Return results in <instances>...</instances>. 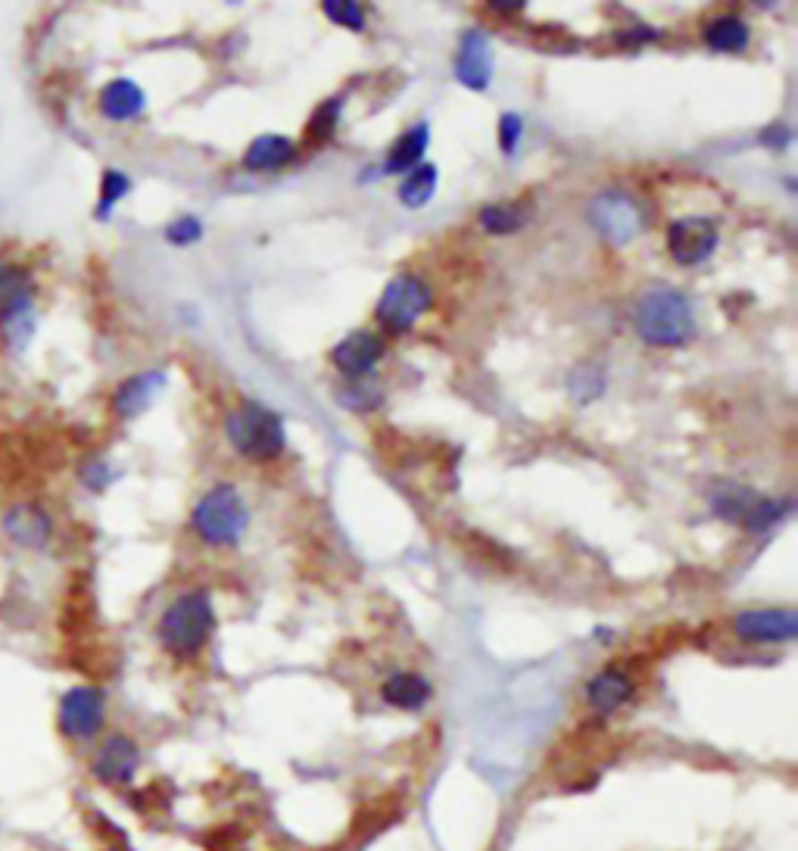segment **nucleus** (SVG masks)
Segmentation results:
<instances>
[{
	"instance_id": "obj_33",
	"label": "nucleus",
	"mask_w": 798,
	"mask_h": 851,
	"mask_svg": "<svg viewBox=\"0 0 798 851\" xmlns=\"http://www.w3.org/2000/svg\"><path fill=\"white\" fill-rule=\"evenodd\" d=\"M490 7L500 10V13H515V10L524 7V0H490Z\"/></svg>"
},
{
	"instance_id": "obj_25",
	"label": "nucleus",
	"mask_w": 798,
	"mask_h": 851,
	"mask_svg": "<svg viewBox=\"0 0 798 851\" xmlns=\"http://www.w3.org/2000/svg\"><path fill=\"white\" fill-rule=\"evenodd\" d=\"M322 10H325V17L331 22H337L344 29H353V32L365 29V10H362V3H356V0H325Z\"/></svg>"
},
{
	"instance_id": "obj_8",
	"label": "nucleus",
	"mask_w": 798,
	"mask_h": 851,
	"mask_svg": "<svg viewBox=\"0 0 798 851\" xmlns=\"http://www.w3.org/2000/svg\"><path fill=\"white\" fill-rule=\"evenodd\" d=\"M718 225L705 216H683L668 228V253L680 266H699L718 250Z\"/></svg>"
},
{
	"instance_id": "obj_13",
	"label": "nucleus",
	"mask_w": 798,
	"mask_h": 851,
	"mask_svg": "<svg viewBox=\"0 0 798 851\" xmlns=\"http://www.w3.org/2000/svg\"><path fill=\"white\" fill-rule=\"evenodd\" d=\"M455 79L471 91H486L493 81V48L484 32L471 29L462 34L459 57H455Z\"/></svg>"
},
{
	"instance_id": "obj_12",
	"label": "nucleus",
	"mask_w": 798,
	"mask_h": 851,
	"mask_svg": "<svg viewBox=\"0 0 798 851\" xmlns=\"http://www.w3.org/2000/svg\"><path fill=\"white\" fill-rule=\"evenodd\" d=\"M32 313V275L17 263H0V328H29Z\"/></svg>"
},
{
	"instance_id": "obj_24",
	"label": "nucleus",
	"mask_w": 798,
	"mask_h": 851,
	"mask_svg": "<svg viewBox=\"0 0 798 851\" xmlns=\"http://www.w3.org/2000/svg\"><path fill=\"white\" fill-rule=\"evenodd\" d=\"M524 219L528 212L521 209V204H493L481 209V225L490 235H515Z\"/></svg>"
},
{
	"instance_id": "obj_18",
	"label": "nucleus",
	"mask_w": 798,
	"mask_h": 851,
	"mask_svg": "<svg viewBox=\"0 0 798 851\" xmlns=\"http://www.w3.org/2000/svg\"><path fill=\"white\" fill-rule=\"evenodd\" d=\"M758 503H761V496H758L755 489L736 484V481H720L718 487H715V493H711V508H715V515L730 521V524H739V527L749 524L751 512L758 508Z\"/></svg>"
},
{
	"instance_id": "obj_10",
	"label": "nucleus",
	"mask_w": 798,
	"mask_h": 851,
	"mask_svg": "<svg viewBox=\"0 0 798 851\" xmlns=\"http://www.w3.org/2000/svg\"><path fill=\"white\" fill-rule=\"evenodd\" d=\"M138 768H141V749L126 733H112L110 740H104V745L97 749L95 761H91V773H95L100 783H107V786H126V783H131Z\"/></svg>"
},
{
	"instance_id": "obj_21",
	"label": "nucleus",
	"mask_w": 798,
	"mask_h": 851,
	"mask_svg": "<svg viewBox=\"0 0 798 851\" xmlns=\"http://www.w3.org/2000/svg\"><path fill=\"white\" fill-rule=\"evenodd\" d=\"M427 144H431V128H427V122L412 126L400 141L393 144V150L387 154V162H384V172H412L415 166H422L424 154H427Z\"/></svg>"
},
{
	"instance_id": "obj_11",
	"label": "nucleus",
	"mask_w": 798,
	"mask_h": 851,
	"mask_svg": "<svg viewBox=\"0 0 798 851\" xmlns=\"http://www.w3.org/2000/svg\"><path fill=\"white\" fill-rule=\"evenodd\" d=\"M637 695V683L627 674L624 667H602L583 686V702L593 711V718H611L624 709L627 702Z\"/></svg>"
},
{
	"instance_id": "obj_29",
	"label": "nucleus",
	"mask_w": 798,
	"mask_h": 851,
	"mask_svg": "<svg viewBox=\"0 0 798 851\" xmlns=\"http://www.w3.org/2000/svg\"><path fill=\"white\" fill-rule=\"evenodd\" d=\"M580 387H590V399L605 390V380H602V372L595 365H580L578 372L571 375V394H578Z\"/></svg>"
},
{
	"instance_id": "obj_23",
	"label": "nucleus",
	"mask_w": 798,
	"mask_h": 851,
	"mask_svg": "<svg viewBox=\"0 0 798 851\" xmlns=\"http://www.w3.org/2000/svg\"><path fill=\"white\" fill-rule=\"evenodd\" d=\"M434 194H437V166H431V162H422V166H415L412 172H406V178L400 181V200L408 209H422L434 200Z\"/></svg>"
},
{
	"instance_id": "obj_16",
	"label": "nucleus",
	"mask_w": 798,
	"mask_h": 851,
	"mask_svg": "<svg viewBox=\"0 0 798 851\" xmlns=\"http://www.w3.org/2000/svg\"><path fill=\"white\" fill-rule=\"evenodd\" d=\"M434 695L431 680L415 674V671H396L381 683V699L400 711H422Z\"/></svg>"
},
{
	"instance_id": "obj_9",
	"label": "nucleus",
	"mask_w": 798,
	"mask_h": 851,
	"mask_svg": "<svg viewBox=\"0 0 798 851\" xmlns=\"http://www.w3.org/2000/svg\"><path fill=\"white\" fill-rule=\"evenodd\" d=\"M733 631L746 643H789L798 633L796 608H751L733 617Z\"/></svg>"
},
{
	"instance_id": "obj_17",
	"label": "nucleus",
	"mask_w": 798,
	"mask_h": 851,
	"mask_svg": "<svg viewBox=\"0 0 798 851\" xmlns=\"http://www.w3.org/2000/svg\"><path fill=\"white\" fill-rule=\"evenodd\" d=\"M3 531L29 550H41L50 540V518L38 505H13L3 515Z\"/></svg>"
},
{
	"instance_id": "obj_19",
	"label": "nucleus",
	"mask_w": 798,
	"mask_h": 851,
	"mask_svg": "<svg viewBox=\"0 0 798 851\" xmlns=\"http://www.w3.org/2000/svg\"><path fill=\"white\" fill-rule=\"evenodd\" d=\"M147 97L131 79H116L100 91V112L112 122H128L135 116H141Z\"/></svg>"
},
{
	"instance_id": "obj_26",
	"label": "nucleus",
	"mask_w": 798,
	"mask_h": 851,
	"mask_svg": "<svg viewBox=\"0 0 798 851\" xmlns=\"http://www.w3.org/2000/svg\"><path fill=\"white\" fill-rule=\"evenodd\" d=\"M128 188H131V181H128V175L122 172H107L104 175V194H100V204H97V219H107L110 216V209L122 197L128 194Z\"/></svg>"
},
{
	"instance_id": "obj_32",
	"label": "nucleus",
	"mask_w": 798,
	"mask_h": 851,
	"mask_svg": "<svg viewBox=\"0 0 798 851\" xmlns=\"http://www.w3.org/2000/svg\"><path fill=\"white\" fill-rule=\"evenodd\" d=\"M789 138H792V135H789V131H786L782 126H770L765 135H761V141H765L767 147H777V150H780V147H786V144H789Z\"/></svg>"
},
{
	"instance_id": "obj_2",
	"label": "nucleus",
	"mask_w": 798,
	"mask_h": 851,
	"mask_svg": "<svg viewBox=\"0 0 798 851\" xmlns=\"http://www.w3.org/2000/svg\"><path fill=\"white\" fill-rule=\"evenodd\" d=\"M216 631V608L206 590L185 593L159 617V643L178 659H194Z\"/></svg>"
},
{
	"instance_id": "obj_28",
	"label": "nucleus",
	"mask_w": 798,
	"mask_h": 851,
	"mask_svg": "<svg viewBox=\"0 0 798 851\" xmlns=\"http://www.w3.org/2000/svg\"><path fill=\"white\" fill-rule=\"evenodd\" d=\"M166 237L173 244H178V247H185V244H194V240L204 237V225H200V219H194V216H181V219L166 228Z\"/></svg>"
},
{
	"instance_id": "obj_30",
	"label": "nucleus",
	"mask_w": 798,
	"mask_h": 851,
	"mask_svg": "<svg viewBox=\"0 0 798 851\" xmlns=\"http://www.w3.org/2000/svg\"><path fill=\"white\" fill-rule=\"evenodd\" d=\"M521 135H524V122H521V116H518V112H505V116L500 119V144L509 157L515 154Z\"/></svg>"
},
{
	"instance_id": "obj_7",
	"label": "nucleus",
	"mask_w": 798,
	"mask_h": 851,
	"mask_svg": "<svg viewBox=\"0 0 798 851\" xmlns=\"http://www.w3.org/2000/svg\"><path fill=\"white\" fill-rule=\"evenodd\" d=\"M107 721V699L97 686H76L60 702V730L66 740H95Z\"/></svg>"
},
{
	"instance_id": "obj_14",
	"label": "nucleus",
	"mask_w": 798,
	"mask_h": 851,
	"mask_svg": "<svg viewBox=\"0 0 798 851\" xmlns=\"http://www.w3.org/2000/svg\"><path fill=\"white\" fill-rule=\"evenodd\" d=\"M384 356V340L372 332L346 334L337 347L331 349V363L346 378H362L368 375Z\"/></svg>"
},
{
	"instance_id": "obj_15",
	"label": "nucleus",
	"mask_w": 798,
	"mask_h": 851,
	"mask_svg": "<svg viewBox=\"0 0 798 851\" xmlns=\"http://www.w3.org/2000/svg\"><path fill=\"white\" fill-rule=\"evenodd\" d=\"M166 390V375L162 372H141L135 378H128L116 396H112V412L119 418H135L144 409H150L157 403V396Z\"/></svg>"
},
{
	"instance_id": "obj_31",
	"label": "nucleus",
	"mask_w": 798,
	"mask_h": 851,
	"mask_svg": "<svg viewBox=\"0 0 798 851\" xmlns=\"http://www.w3.org/2000/svg\"><path fill=\"white\" fill-rule=\"evenodd\" d=\"M658 32L656 29H630V32L618 34V41L621 44H646V41H656Z\"/></svg>"
},
{
	"instance_id": "obj_3",
	"label": "nucleus",
	"mask_w": 798,
	"mask_h": 851,
	"mask_svg": "<svg viewBox=\"0 0 798 851\" xmlns=\"http://www.w3.org/2000/svg\"><path fill=\"white\" fill-rule=\"evenodd\" d=\"M225 434L240 456L247 458H275L284 449V422L282 415L263 406V403H240L228 422H225Z\"/></svg>"
},
{
	"instance_id": "obj_22",
	"label": "nucleus",
	"mask_w": 798,
	"mask_h": 851,
	"mask_svg": "<svg viewBox=\"0 0 798 851\" xmlns=\"http://www.w3.org/2000/svg\"><path fill=\"white\" fill-rule=\"evenodd\" d=\"M705 44L718 53H742L749 48V26L739 17H718L705 29Z\"/></svg>"
},
{
	"instance_id": "obj_1",
	"label": "nucleus",
	"mask_w": 798,
	"mask_h": 851,
	"mask_svg": "<svg viewBox=\"0 0 798 851\" xmlns=\"http://www.w3.org/2000/svg\"><path fill=\"white\" fill-rule=\"evenodd\" d=\"M633 328L640 334L642 344H649V347H683L696 337L692 303L673 287H656L637 300Z\"/></svg>"
},
{
	"instance_id": "obj_5",
	"label": "nucleus",
	"mask_w": 798,
	"mask_h": 851,
	"mask_svg": "<svg viewBox=\"0 0 798 851\" xmlns=\"http://www.w3.org/2000/svg\"><path fill=\"white\" fill-rule=\"evenodd\" d=\"M431 306V290L418 275H396L381 300H377V321L391 334H406L415 328V321L427 313Z\"/></svg>"
},
{
	"instance_id": "obj_4",
	"label": "nucleus",
	"mask_w": 798,
	"mask_h": 851,
	"mask_svg": "<svg viewBox=\"0 0 798 851\" xmlns=\"http://www.w3.org/2000/svg\"><path fill=\"white\" fill-rule=\"evenodd\" d=\"M247 524H250L247 503L231 484L213 487L194 508V531L204 536L209 546H235L240 543Z\"/></svg>"
},
{
	"instance_id": "obj_27",
	"label": "nucleus",
	"mask_w": 798,
	"mask_h": 851,
	"mask_svg": "<svg viewBox=\"0 0 798 851\" xmlns=\"http://www.w3.org/2000/svg\"><path fill=\"white\" fill-rule=\"evenodd\" d=\"M337 116H341V100H328L315 110L313 122H309V135L313 138H328L334 126H337Z\"/></svg>"
},
{
	"instance_id": "obj_20",
	"label": "nucleus",
	"mask_w": 798,
	"mask_h": 851,
	"mask_svg": "<svg viewBox=\"0 0 798 851\" xmlns=\"http://www.w3.org/2000/svg\"><path fill=\"white\" fill-rule=\"evenodd\" d=\"M297 157V147L284 135H259L244 154V166L250 172H275Z\"/></svg>"
},
{
	"instance_id": "obj_6",
	"label": "nucleus",
	"mask_w": 798,
	"mask_h": 851,
	"mask_svg": "<svg viewBox=\"0 0 798 851\" xmlns=\"http://www.w3.org/2000/svg\"><path fill=\"white\" fill-rule=\"evenodd\" d=\"M590 221H593V228L605 240L624 247V244H630L642 231L646 212H642V206L633 197H627L621 190H605V194H599L593 204H590Z\"/></svg>"
}]
</instances>
